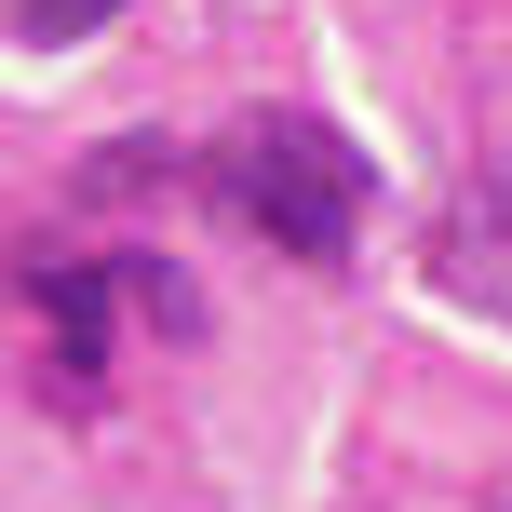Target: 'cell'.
I'll return each instance as SVG.
<instances>
[{
    "label": "cell",
    "instance_id": "2",
    "mask_svg": "<svg viewBox=\"0 0 512 512\" xmlns=\"http://www.w3.org/2000/svg\"><path fill=\"white\" fill-rule=\"evenodd\" d=\"M0 14H14L27 41H81V27H108L122 0H0Z\"/></svg>",
    "mask_w": 512,
    "mask_h": 512
},
{
    "label": "cell",
    "instance_id": "1",
    "mask_svg": "<svg viewBox=\"0 0 512 512\" xmlns=\"http://www.w3.org/2000/svg\"><path fill=\"white\" fill-rule=\"evenodd\" d=\"M203 189L243 216L256 243H283L297 270H337V256L364 243V149L337 122H297V108H256V122L216 135V162H203Z\"/></svg>",
    "mask_w": 512,
    "mask_h": 512
}]
</instances>
